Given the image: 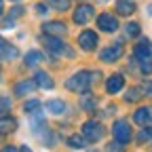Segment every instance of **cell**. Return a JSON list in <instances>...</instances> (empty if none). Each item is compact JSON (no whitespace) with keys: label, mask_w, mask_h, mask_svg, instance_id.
I'll list each match as a JSON object with an SVG mask.
<instances>
[{"label":"cell","mask_w":152,"mask_h":152,"mask_svg":"<svg viewBox=\"0 0 152 152\" xmlns=\"http://www.w3.org/2000/svg\"><path fill=\"white\" fill-rule=\"evenodd\" d=\"M34 80H36V85L40 87V89H53V87H55L53 78H51V76H49L47 72H36Z\"/></svg>","instance_id":"17"},{"label":"cell","mask_w":152,"mask_h":152,"mask_svg":"<svg viewBox=\"0 0 152 152\" xmlns=\"http://www.w3.org/2000/svg\"><path fill=\"white\" fill-rule=\"evenodd\" d=\"M4 13V0H0V15Z\"/></svg>","instance_id":"32"},{"label":"cell","mask_w":152,"mask_h":152,"mask_svg":"<svg viewBox=\"0 0 152 152\" xmlns=\"http://www.w3.org/2000/svg\"><path fill=\"white\" fill-rule=\"evenodd\" d=\"M42 59H45V55H42L40 51H36V49H34V51H28V53H26V59H23V61H26L28 68H36Z\"/></svg>","instance_id":"16"},{"label":"cell","mask_w":152,"mask_h":152,"mask_svg":"<svg viewBox=\"0 0 152 152\" xmlns=\"http://www.w3.org/2000/svg\"><path fill=\"white\" fill-rule=\"evenodd\" d=\"M68 146L83 150V148L87 146V137H85V135H70V137H68Z\"/></svg>","instance_id":"22"},{"label":"cell","mask_w":152,"mask_h":152,"mask_svg":"<svg viewBox=\"0 0 152 152\" xmlns=\"http://www.w3.org/2000/svg\"><path fill=\"white\" fill-rule=\"evenodd\" d=\"M142 95H144L142 89L133 87V89H129V93L125 95V99H127V102H140V99H142Z\"/></svg>","instance_id":"24"},{"label":"cell","mask_w":152,"mask_h":152,"mask_svg":"<svg viewBox=\"0 0 152 152\" xmlns=\"http://www.w3.org/2000/svg\"><path fill=\"white\" fill-rule=\"evenodd\" d=\"M123 87H125V78H123V74H112L110 78L106 80V91H108L110 95L121 93V91H123Z\"/></svg>","instance_id":"10"},{"label":"cell","mask_w":152,"mask_h":152,"mask_svg":"<svg viewBox=\"0 0 152 152\" xmlns=\"http://www.w3.org/2000/svg\"><path fill=\"white\" fill-rule=\"evenodd\" d=\"M40 108H42V104L38 102V99H30V102H26V104H23L26 114H36V112H40Z\"/></svg>","instance_id":"23"},{"label":"cell","mask_w":152,"mask_h":152,"mask_svg":"<svg viewBox=\"0 0 152 152\" xmlns=\"http://www.w3.org/2000/svg\"><path fill=\"white\" fill-rule=\"evenodd\" d=\"M42 42H45V47H47L53 55H57V57H68V59H72V57H74V51H72L66 42H61L57 36H53V34H45V36H42Z\"/></svg>","instance_id":"3"},{"label":"cell","mask_w":152,"mask_h":152,"mask_svg":"<svg viewBox=\"0 0 152 152\" xmlns=\"http://www.w3.org/2000/svg\"><path fill=\"white\" fill-rule=\"evenodd\" d=\"M19 55V51H17V47H13V45H9L2 36H0V59H4V61H11V59H15V57Z\"/></svg>","instance_id":"11"},{"label":"cell","mask_w":152,"mask_h":152,"mask_svg":"<svg viewBox=\"0 0 152 152\" xmlns=\"http://www.w3.org/2000/svg\"><path fill=\"white\" fill-rule=\"evenodd\" d=\"M123 53H125L123 45H121V42H114L112 47H108V49H104V51L99 53V59L106 61V64H114V61H118L121 57H123Z\"/></svg>","instance_id":"7"},{"label":"cell","mask_w":152,"mask_h":152,"mask_svg":"<svg viewBox=\"0 0 152 152\" xmlns=\"http://www.w3.org/2000/svg\"><path fill=\"white\" fill-rule=\"evenodd\" d=\"M99 76H102L99 72L80 70V72H76L74 76H70V78L66 80V89H70V91H74V93H87L93 83H97Z\"/></svg>","instance_id":"1"},{"label":"cell","mask_w":152,"mask_h":152,"mask_svg":"<svg viewBox=\"0 0 152 152\" xmlns=\"http://www.w3.org/2000/svg\"><path fill=\"white\" fill-rule=\"evenodd\" d=\"M97 26H99L102 32L112 34V32H116V30H118V19L114 17L112 13H102V15L97 17Z\"/></svg>","instance_id":"9"},{"label":"cell","mask_w":152,"mask_h":152,"mask_svg":"<svg viewBox=\"0 0 152 152\" xmlns=\"http://www.w3.org/2000/svg\"><path fill=\"white\" fill-rule=\"evenodd\" d=\"M83 135L87 137V142L95 144V142H102L104 135H106V129L99 125V123H95V121H87L83 125Z\"/></svg>","instance_id":"4"},{"label":"cell","mask_w":152,"mask_h":152,"mask_svg":"<svg viewBox=\"0 0 152 152\" xmlns=\"http://www.w3.org/2000/svg\"><path fill=\"white\" fill-rule=\"evenodd\" d=\"M66 30L68 28L61 21H49L42 26V34H53V36H61V34H66Z\"/></svg>","instance_id":"15"},{"label":"cell","mask_w":152,"mask_h":152,"mask_svg":"<svg viewBox=\"0 0 152 152\" xmlns=\"http://www.w3.org/2000/svg\"><path fill=\"white\" fill-rule=\"evenodd\" d=\"M38 85H36V80H21V83H17L15 85V95H17V97H26V95L28 93H32L34 89H36Z\"/></svg>","instance_id":"13"},{"label":"cell","mask_w":152,"mask_h":152,"mask_svg":"<svg viewBox=\"0 0 152 152\" xmlns=\"http://www.w3.org/2000/svg\"><path fill=\"white\" fill-rule=\"evenodd\" d=\"M137 142L144 144V142H152V127H144L137 135Z\"/></svg>","instance_id":"27"},{"label":"cell","mask_w":152,"mask_h":152,"mask_svg":"<svg viewBox=\"0 0 152 152\" xmlns=\"http://www.w3.org/2000/svg\"><path fill=\"white\" fill-rule=\"evenodd\" d=\"M97 42H99V36L95 34L93 30H85V32L78 34V45H80L83 51H95Z\"/></svg>","instance_id":"8"},{"label":"cell","mask_w":152,"mask_h":152,"mask_svg":"<svg viewBox=\"0 0 152 152\" xmlns=\"http://www.w3.org/2000/svg\"><path fill=\"white\" fill-rule=\"evenodd\" d=\"M47 4H49V9H53V11L66 13V11L72 9V0H47Z\"/></svg>","instance_id":"18"},{"label":"cell","mask_w":152,"mask_h":152,"mask_svg":"<svg viewBox=\"0 0 152 152\" xmlns=\"http://www.w3.org/2000/svg\"><path fill=\"white\" fill-rule=\"evenodd\" d=\"M0 83H2V72H0Z\"/></svg>","instance_id":"35"},{"label":"cell","mask_w":152,"mask_h":152,"mask_svg":"<svg viewBox=\"0 0 152 152\" xmlns=\"http://www.w3.org/2000/svg\"><path fill=\"white\" fill-rule=\"evenodd\" d=\"M97 2H108V0H97Z\"/></svg>","instance_id":"36"},{"label":"cell","mask_w":152,"mask_h":152,"mask_svg":"<svg viewBox=\"0 0 152 152\" xmlns=\"http://www.w3.org/2000/svg\"><path fill=\"white\" fill-rule=\"evenodd\" d=\"M95 104H97V102H95V99L91 97V95H89V91H87V93H83V108H85L87 112L95 110Z\"/></svg>","instance_id":"26"},{"label":"cell","mask_w":152,"mask_h":152,"mask_svg":"<svg viewBox=\"0 0 152 152\" xmlns=\"http://www.w3.org/2000/svg\"><path fill=\"white\" fill-rule=\"evenodd\" d=\"M133 121H135L137 125H142V127L150 125V123H152V108H140V110H135Z\"/></svg>","instance_id":"12"},{"label":"cell","mask_w":152,"mask_h":152,"mask_svg":"<svg viewBox=\"0 0 152 152\" xmlns=\"http://www.w3.org/2000/svg\"><path fill=\"white\" fill-rule=\"evenodd\" d=\"M2 152H19V148H13V146H7V148H2Z\"/></svg>","instance_id":"30"},{"label":"cell","mask_w":152,"mask_h":152,"mask_svg":"<svg viewBox=\"0 0 152 152\" xmlns=\"http://www.w3.org/2000/svg\"><path fill=\"white\" fill-rule=\"evenodd\" d=\"M148 13H150V15H152V4H150V9H148Z\"/></svg>","instance_id":"34"},{"label":"cell","mask_w":152,"mask_h":152,"mask_svg":"<svg viewBox=\"0 0 152 152\" xmlns=\"http://www.w3.org/2000/svg\"><path fill=\"white\" fill-rule=\"evenodd\" d=\"M93 17H95V7L93 4H78V9H76L74 15H72V19L78 26H87Z\"/></svg>","instance_id":"6"},{"label":"cell","mask_w":152,"mask_h":152,"mask_svg":"<svg viewBox=\"0 0 152 152\" xmlns=\"http://www.w3.org/2000/svg\"><path fill=\"white\" fill-rule=\"evenodd\" d=\"M146 91H148L146 95H150V97H152V83H146Z\"/></svg>","instance_id":"31"},{"label":"cell","mask_w":152,"mask_h":152,"mask_svg":"<svg viewBox=\"0 0 152 152\" xmlns=\"http://www.w3.org/2000/svg\"><path fill=\"white\" fill-rule=\"evenodd\" d=\"M19 152H32V150H30L28 146H21V148H19Z\"/></svg>","instance_id":"33"},{"label":"cell","mask_w":152,"mask_h":152,"mask_svg":"<svg viewBox=\"0 0 152 152\" xmlns=\"http://www.w3.org/2000/svg\"><path fill=\"white\" fill-rule=\"evenodd\" d=\"M9 108H11V102H9V99H4V97H0V116H2V114H4Z\"/></svg>","instance_id":"28"},{"label":"cell","mask_w":152,"mask_h":152,"mask_svg":"<svg viewBox=\"0 0 152 152\" xmlns=\"http://www.w3.org/2000/svg\"><path fill=\"white\" fill-rule=\"evenodd\" d=\"M125 34H127L129 38H137V36H140V23H135V21L127 23V28H125Z\"/></svg>","instance_id":"25"},{"label":"cell","mask_w":152,"mask_h":152,"mask_svg":"<svg viewBox=\"0 0 152 152\" xmlns=\"http://www.w3.org/2000/svg\"><path fill=\"white\" fill-rule=\"evenodd\" d=\"M133 57H135V61L140 64V70L144 74L152 72V45H150L148 38H142V42L133 51Z\"/></svg>","instance_id":"2"},{"label":"cell","mask_w":152,"mask_h":152,"mask_svg":"<svg viewBox=\"0 0 152 152\" xmlns=\"http://www.w3.org/2000/svg\"><path fill=\"white\" fill-rule=\"evenodd\" d=\"M112 133H114V140H116L118 144H123V146L129 144L131 137H133L131 127H129L127 121H116V123H114V127H112Z\"/></svg>","instance_id":"5"},{"label":"cell","mask_w":152,"mask_h":152,"mask_svg":"<svg viewBox=\"0 0 152 152\" xmlns=\"http://www.w3.org/2000/svg\"><path fill=\"white\" fill-rule=\"evenodd\" d=\"M45 108H47L51 114H57V116L66 112V104H64L61 99H51V102H47V104H45Z\"/></svg>","instance_id":"20"},{"label":"cell","mask_w":152,"mask_h":152,"mask_svg":"<svg viewBox=\"0 0 152 152\" xmlns=\"http://www.w3.org/2000/svg\"><path fill=\"white\" fill-rule=\"evenodd\" d=\"M17 129V121L13 116H0V133H13Z\"/></svg>","instance_id":"19"},{"label":"cell","mask_w":152,"mask_h":152,"mask_svg":"<svg viewBox=\"0 0 152 152\" xmlns=\"http://www.w3.org/2000/svg\"><path fill=\"white\" fill-rule=\"evenodd\" d=\"M116 11L118 15H133L137 11V4H135V0H116Z\"/></svg>","instance_id":"14"},{"label":"cell","mask_w":152,"mask_h":152,"mask_svg":"<svg viewBox=\"0 0 152 152\" xmlns=\"http://www.w3.org/2000/svg\"><path fill=\"white\" fill-rule=\"evenodd\" d=\"M49 11V4H36V13L38 15H42V13H47Z\"/></svg>","instance_id":"29"},{"label":"cell","mask_w":152,"mask_h":152,"mask_svg":"<svg viewBox=\"0 0 152 152\" xmlns=\"http://www.w3.org/2000/svg\"><path fill=\"white\" fill-rule=\"evenodd\" d=\"M21 15H23V9H21V7H15V9H13V13H11V15L4 19V21H2V28H4V30L15 28V19H17V17H21Z\"/></svg>","instance_id":"21"}]
</instances>
